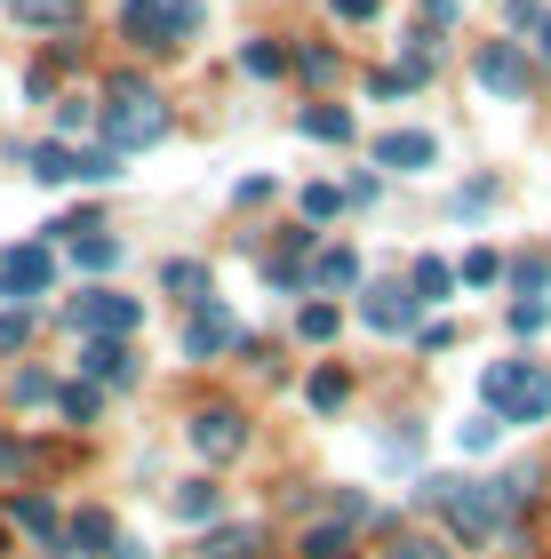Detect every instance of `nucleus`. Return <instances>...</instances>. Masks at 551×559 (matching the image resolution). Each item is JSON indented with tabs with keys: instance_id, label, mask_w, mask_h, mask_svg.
Wrapping results in <instances>:
<instances>
[{
	"instance_id": "28",
	"label": "nucleus",
	"mask_w": 551,
	"mask_h": 559,
	"mask_svg": "<svg viewBox=\"0 0 551 559\" xmlns=\"http://www.w3.org/2000/svg\"><path fill=\"white\" fill-rule=\"evenodd\" d=\"M296 72H304V81H336L344 57H336V48H296Z\"/></svg>"
},
{
	"instance_id": "20",
	"label": "nucleus",
	"mask_w": 551,
	"mask_h": 559,
	"mask_svg": "<svg viewBox=\"0 0 551 559\" xmlns=\"http://www.w3.org/2000/svg\"><path fill=\"white\" fill-rule=\"evenodd\" d=\"M352 280H360V257H352V248H328V257L312 264V288H352Z\"/></svg>"
},
{
	"instance_id": "16",
	"label": "nucleus",
	"mask_w": 551,
	"mask_h": 559,
	"mask_svg": "<svg viewBox=\"0 0 551 559\" xmlns=\"http://www.w3.org/2000/svg\"><path fill=\"white\" fill-rule=\"evenodd\" d=\"M72 264H81V272H112V264H120V240H105V233L88 224V233H72Z\"/></svg>"
},
{
	"instance_id": "32",
	"label": "nucleus",
	"mask_w": 551,
	"mask_h": 559,
	"mask_svg": "<svg viewBox=\"0 0 551 559\" xmlns=\"http://www.w3.org/2000/svg\"><path fill=\"white\" fill-rule=\"evenodd\" d=\"M24 472H33V448H24V440H9V431H0V479H24Z\"/></svg>"
},
{
	"instance_id": "30",
	"label": "nucleus",
	"mask_w": 551,
	"mask_h": 559,
	"mask_svg": "<svg viewBox=\"0 0 551 559\" xmlns=\"http://www.w3.org/2000/svg\"><path fill=\"white\" fill-rule=\"evenodd\" d=\"M495 272H504V264H495V248H471V257L456 264V280H471V288H488Z\"/></svg>"
},
{
	"instance_id": "43",
	"label": "nucleus",
	"mask_w": 551,
	"mask_h": 559,
	"mask_svg": "<svg viewBox=\"0 0 551 559\" xmlns=\"http://www.w3.org/2000/svg\"><path fill=\"white\" fill-rule=\"evenodd\" d=\"M536 40H543V57H551V9H543V16H536Z\"/></svg>"
},
{
	"instance_id": "42",
	"label": "nucleus",
	"mask_w": 551,
	"mask_h": 559,
	"mask_svg": "<svg viewBox=\"0 0 551 559\" xmlns=\"http://www.w3.org/2000/svg\"><path fill=\"white\" fill-rule=\"evenodd\" d=\"M112 559H153V551H144V544H112Z\"/></svg>"
},
{
	"instance_id": "14",
	"label": "nucleus",
	"mask_w": 551,
	"mask_h": 559,
	"mask_svg": "<svg viewBox=\"0 0 551 559\" xmlns=\"http://www.w3.org/2000/svg\"><path fill=\"white\" fill-rule=\"evenodd\" d=\"M296 129L320 136V144H344V136H352V112H344V105H304V112H296Z\"/></svg>"
},
{
	"instance_id": "6",
	"label": "nucleus",
	"mask_w": 551,
	"mask_h": 559,
	"mask_svg": "<svg viewBox=\"0 0 551 559\" xmlns=\"http://www.w3.org/2000/svg\"><path fill=\"white\" fill-rule=\"evenodd\" d=\"M48 280H57V257H48V240H33V248H0V296H9V304L48 296Z\"/></svg>"
},
{
	"instance_id": "27",
	"label": "nucleus",
	"mask_w": 551,
	"mask_h": 559,
	"mask_svg": "<svg viewBox=\"0 0 551 559\" xmlns=\"http://www.w3.org/2000/svg\"><path fill=\"white\" fill-rule=\"evenodd\" d=\"M9 400H16V408H40V400H57V384H48L40 368H16V384H9Z\"/></svg>"
},
{
	"instance_id": "39",
	"label": "nucleus",
	"mask_w": 551,
	"mask_h": 559,
	"mask_svg": "<svg viewBox=\"0 0 551 559\" xmlns=\"http://www.w3.org/2000/svg\"><path fill=\"white\" fill-rule=\"evenodd\" d=\"M495 431H504L495 416H480V424H464V448H495Z\"/></svg>"
},
{
	"instance_id": "11",
	"label": "nucleus",
	"mask_w": 551,
	"mask_h": 559,
	"mask_svg": "<svg viewBox=\"0 0 551 559\" xmlns=\"http://www.w3.org/2000/svg\"><path fill=\"white\" fill-rule=\"evenodd\" d=\"M81 368L96 376V384H129V376H136V352H129V336H88Z\"/></svg>"
},
{
	"instance_id": "24",
	"label": "nucleus",
	"mask_w": 551,
	"mask_h": 559,
	"mask_svg": "<svg viewBox=\"0 0 551 559\" xmlns=\"http://www.w3.org/2000/svg\"><path fill=\"white\" fill-rule=\"evenodd\" d=\"M72 176H81V185H112L120 176V152L105 144V152H72Z\"/></svg>"
},
{
	"instance_id": "1",
	"label": "nucleus",
	"mask_w": 551,
	"mask_h": 559,
	"mask_svg": "<svg viewBox=\"0 0 551 559\" xmlns=\"http://www.w3.org/2000/svg\"><path fill=\"white\" fill-rule=\"evenodd\" d=\"M105 136H112V152H144V144H160V136H168V105H160V88H153V81H136V72H112V88H105Z\"/></svg>"
},
{
	"instance_id": "9",
	"label": "nucleus",
	"mask_w": 551,
	"mask_h": 559,
	"mask_svg": "<svg viewBox=\"0 0 551 559\" xmlns=\"http://www.w3.org/2000/svg\"><path fill=\"white\" fill-rule=\"evenodd\" d=\"M240 440H248V424H240L232 408H200V416H192V448L208 455V464H232Z\"/></svg>"
},
{
	"instance_id": "41",
	"label": "nucleus",
	"mask_w": 551,
	"mask_h": 559,
	"mask_svg": "<svg viewBox=\"0 0 551 559\" xmlns=\"http://www.w3.org/2000/svg\"><path fill=\"white\" fill-rule=\"evenodd\" d=\"M504 16H512V24H536L543 9H536V0H504Z\"/></svg>"
},
{
	"instance_id": "25",
	"label": "nucleus",
	"mask_w": 551,
	"mask_h": 559,
	"mask_svg": "<svg viewBox=\"0 0 551 559\" xmlns=\"http://www.w3.org/2000/svg\"><path fill=\"white\" fill-rule=\"evenodd\" d=\"M33 176L40 185H72V152L64 144H33Z\"/></svg>"
},
{
	"instance_id": "29",
	"label": "nucleus",
	"mask_w": 551,
	"mask_h": 559,
	"mask_svg": "<svg viewBox=\"0 0 551 559\" xmlns=\"http://www.w3.org/2000/svg\"><path fill=\"white\" fill-rule=\"evenodd\" d=\"M296 336H304V344H328V336H336V312H328V304H304V312H296Z\"/></svg>"
},
{
	"instance_id": "5",
	"label": "nucleus",
	"mask_w": 551,
	"mask_h": 559,
	"mask_svg": "<svg viewBox=\"0 0 551 559\" xmlns=\"http://www.w3.org/2000/svg\"><path fill=\"white\" fill-rule=\"evenodd\" d=\"M81 336H129V328L144 320V304L136 296H112V288H88V296H72V312H64Z\"/></svg>"
},
{
	"instance_id": "36",
	"label": "nucleus",
	"mask_w": 551,
	"mask_h": 559,
	"mask_svg": "<svg viewBox=\"0 0 551 559\" xmlns=\"http://www.w3.org/2000/svg\"><path fill=\"white\" fill-rule=\"evenodd\" d=\"M456 24V0H423V33H447Z\"/></svg>"
},
{
	"instance_id": "17",
	"label": "nucleus",
	"mask_w": 551,
	"mask_h": 559,
	"mask_svg": "<svg viewBox=\"0 0 551 559\" xmlns=\"http://www.w3.org/2000/svg\"><path fill=\"white\" fill-rule=\"evenodd\" d=\"M9 9H16L24 24H57V33L81 24V0H9Z\"/></svg>"
},
{
	"instance_id": "4",
	"label": "nucleus",
	"mask_w": 551,
	"mask_h": 559,
	"mask_svg": "<svg viewBox=\"0 0 551 559\" xmlns=\"http://www.w3.org/2000/svg\"><path fill=\"white\" fill-rule=\"evenodd\" d=\"M471 81H480L488 96H504V105H528V88H536V64L519 57V40H488L480 57H471Z\"/></svg>"
},
{
	"instance_id": "34",
	"label": "nucleus",
	"mask_w": 551,
	"mask_h": 559,
	"mask_svg": "<svg viewBox=\"0 0 551 559\" xmlns=\"http://www.w3.org/2000/svg\"><path fill=\"white\" fill-rule=\"evenodd\" d=\"M336 209H344V192H336V185H304V216H320V224H328Z\"/></svg>"
},
{
	"instance_id": "3",
	"label": "nucleus",
	"mask_w": 551,
	"mask_h": 559,
	"mask_svg": "<svg viewBox=\"0 0 551 559\" xmlns=\"http://www.w3.org/2000/svg\"><path fill=\"white\" fill-rule=\"evenodd\" d=\"M200 33V0H129L120 9V40H136V48H184Z\"/></svg>"
},
{
	"instance_id": "23",
	"label": "nucleus",
	"mask_w": 551,
	"mask_h": 559,
	"mask_svg": "<svg viewBox=\"0 0 551 559\" xmlns=\"http://www.w3.org/2000/svg\"><path fill=\"white\" fill-rule=\"evenodd\" d=\"M240 64L256 72V81H280V72H288V48H272V40H248V48H240Z\"/></svg>"
},
{
	"instance_id": "37",
	"label": "nucleus",
	"mask_w": 551,
	"mask_h": 559,
	"mask_svg": "<svg viewBox=\"0 0 551 559\" xmlns=\"http://www.w3.org/2000/svg\"><path fill=\"white\" fill-rule=\"evenodd\" d=\"M328 9H336V16H344V24H368V16H375V9H384V0H328Z\"/></svg>"
},
{
	"instance_id": "26",
	"label": "nucleus",
	"mask_w": 551,
	"mask_h": 559,
	"mask_svg": "<svg viewBox=\"0 0 551 559\" xmlns=\"http://www.w3.org/2000/svg\"><path fill=\"white\" fill-rule=\"evenodd\" d=\"M408 288H416V296H423V304H440V296H447V288H456V272H447V264H440V257H423V264H416V280H408Z\"/></svg>"
},
{
	"instance_id": "35",
	"label": "nucleus",
	"mask_w": 551,
	"mask_h": 559,
	"mask_svg": "<svg viewBox=\"0 0 551 559\" xmlns=\"http://www.w3.org/2000/svg\"><path fill=\"white\" fill-rule=\"evenodd\" d=\"M512 280H519V288H528V296H543V280H551V264H543V257H528V264H512Z\"/></svg>"
},
{
	"instance_id": "31",
	"label": "nucleus",
	"mask_w": 551,
	"mask_h": 559,
	"mask_svg": "<svg viewBox=\"0 0 551 559\" xmlns=\"http://www.w3.org/2000/svg\"><path fill=\"white\" fill-rule=\"evenodd\" d=\"M57 408H64L72 424H88V416H96V384H64V392H57Z\"/></svg>"
},
{
	"instance_id": "10",
	"label": "nucleus",
	"mask_w": 551,
	"mask_h": 559,
	"mask_svg": "<svg viewBox=\"0 0 551 559\" xmlns=\"http://www.w3.org/2000/svg\"><path fill=\"white\" fill-rule=\"evenodd\" d=\"M360 320L375 328V336H408V328H416V288H368Z\"/></svg>"
},
{
	"instance_id": "8",
	"label": "nucleus",
	"mask_w": 551,
	"mask_h": 559,
	"mask_svg": "<svg viewBox=\"0 0 551 559\" xmlns=\"http://www.w3.org/2000/svg\"><path fill=\"white\" fill-rule=\"evenodd\" d=\"M368 160H375V168L416 176V168H440V144L423 136V129H392V136H375V144H368Z\"/></svg>"
},
{
	"instance_id": "33",
	"label": "nucleus",
	"mask_w": 551,
	"mask_h": 559,
	"mask_svg": "<svg viewBox=\"0 0 551 559\" xmlns=\"http://www.w3.org/2000/svg\"><path fill=\"white\" fill-rule=\"evenodd\" d=\"M543 320H551V304H543V296H519V304H512V328H519V336H536Z\"/></svg>"
},
{
	"instance_id": "22",
	"label": "nucleus",
	"mask_w": 551,
	"mask_h": 559,
	"mask_svg": "<svg viewBox=\"0 0 551 559\" xmlns=\"http://www.w3.org/2000/svg\"><path fill=\"white\" fill-rule=\"evenodd\" d=\"M264 527H224V536H208V559H256Z\"/></svg>"
},
{
	"instance_id": "13",
	"label": "nucleus",
	"mask_w": 551,
	"mask_h": 559,
	"mask_svg": "<svg viewBox=\"0 0 551 559\" xmlns=\"http://www.w3.org/2000/svg\"><path fill=\"white\" fill-rule=\"evenodd\" d=\"M160 288L177 296V304H200V296H208V264H192V257H168V264H160Z\"/></svg>"
},
{
	"instance_id": "21",
	"label": "nucleus",
	"mask_w": 551,
	"mask_h": 559,
	"mask_svg": "<svg viewBox=\"0 0 551 559\" xmlns=\"http://www.w3.org/2000/svg\"><path fill=\"white\" fill-rule=\"evenodd\" d=\"M168 503H177V520H208V512H216V479H184Z\"/></svg>"
},
{
	"instance_id": "12",
	"label": "nucleus",
	"mask_w": 551,
	"mask_h": 559,
	"mask_svg": "<svg viewBox=\"0 0 551 559\" xmlns=\"http://www.w3.org/2000/svg\"><path fill=\"white\" fill-rule=\"evenodd\" d=\"M64 544H72V559H112V512H96V503H88V512H72V527H64Z\"/></svg>"
},
{
	"instance_id": "40",
	"label": "nucleus",
	"mask_w": 551,
	"mask_h": 559,
	"mask_svg": "<svg viewBox=\"0 0 551 559\" xmlns=\"http://www.w3.org/2000/svg\"><path fill=\"white\" fill-rule=\"evenodd\" d=\"M24 344V312H9V320H0V352H16Z\"/></svg>"
},
{
	"instance_id": "18",
	"label": "nucleus",
	"mask_w": 551,
	"mask_h": 559,
	"mask_svg": "<svg viewBox=\"0 0 551 559\" xmlns=\"http://www.w3.org/2000/svg\"><path fill=\"white\" fill-rule=\"evenodd\" d=\"M304 400H312V408H320V416H336V408H344V400H352V376H344V368H320V376H312V384H304Z\"/></svg>"
},
{
	"instance_id": "7",
	"label": "nucleus",
	"mask_w": 551,
	"mask_h": 559,
	"mask_svg": "<svg viewBox=\"0 0 551 559\" xmlns=\"http://www.w3.org/2000/svg\"><path fill=\"white\" fill-rule=\"evenodd\" d=\"M224 344H240V320L224 312L216 296H200L192 304V328H184V360H216Z\"/></svg>"
},
{
	"instance_id": "19",
	"label": "nucleus",
	"mask_w": 551,
	"mask_h": 559,
	"mask_svg": "<svg viewBox=\"0 0 551 559\" xmlns=\"http://www.w3.org/2000/svg\"><path fill=\"white\" fill-rule=\"evenodd\" d=\"M384 559H456V544L447 536H423V527H408V536H392Z\"/></svg>"
},
{
	"instance_id": "15",
	"label": "nucleus",
	"mask_w": 551,
	"mask_h": 559,
	"mask_svg": "<svg viewBox=\"0 0 551 559\" xmlns=\"http://www.w3.org/2000/svg\"><path fill=\"white\" fill-rule=\"evenodd\" d=\"M304 559H352V520H328V527H304Z\"/></svg>"
},
{
	"instance_id": "38",
	"label": "nucleus",
	"mask_w": 551,
	"mask_h": 559,
	"mask_svg": "<svg viewBox=\"0 0 551 559\" xmlns=\"http://www.w3.org/2000/svg\"><path fill=\"white\" fill-rule=\"evenodd\" d=\"M488 200H495V185H488V176H480V185H464V192H456V209L471 216V209H488Z\"/></svg>"
},
{
	"instance_id": "2",
	"label": "nucleus",
	"mask_w": 551,
	"mask_h": 559,
	"mask_svg": "<svg viewBox=\"0 0 551 559\" xmlns=\"http://www.w3.org/2000/svg\"><path fill=\"white\" fill-rule=\"evenodd\" d=\"M480 400L495 424H543L551 416V368L543 360H495L480 376Z\"/></svg>"
}]
</instances>
